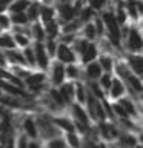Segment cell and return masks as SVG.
I'll return each mask as SVG.
<instances>
[{"label": "cell", "mask_w": 143, "mask_h": 148, "mask_svg": "<svg viewBox=\"0 0 143 148\" xmlns=\"http://www.w3.org/2000/svg\"><path fill=\"white\" fill-rule=\"evenodd\" d=\"M51 94H52V97H54V100H55V102H59V103H63V102H65V99H63V96L60 94V92H57V91H55V90H52V91H51Z\"/></svg>", "instance_id": "4dcf8cb0"}, {"label": "cell", "mask_w": 143, "mask_h": 148, "mask_svg": "<svg viewBox=\"0 0 143 148\" xmlns=\"http://www.w3.org/2000/svg\"><path fill=\"white\" fill-rule=\"evenodd\" d=\"M0 46H3V48H14V40H12V37L2 36V37H0Z\"/></svg>", "instance_id": "9a60e30c"}, {"label": "cell", "mask_w": 143, "mask_h": 148, "mask_svg": "<svg viewBox=\"0 0 143 148\" xmlns=\"http://www.w3.org/2000/svg\"><path fill=\"white\" fill-rule=\"evenodd\" d=\"M46 31H48L51 36H55V34H57V31H59V28H57V25H55L52 20H49L48 25H46Z\"/></svg>", "instance_id": "44dd1931"}, {"label": "cell", "mask_w": 143, "mask_h": 148, "mask_svg": "<svg viewBox=\"0 0 143 148\" xmlns=\"http://www.w3.org/2000/svg\"><path fill=\"white\" fill-rule=\"evenodd\" d=\"M0 100H2L3 103L9 105V106H18V102H17V100H14L12 97H0Z\"/></svg>", "instance_id": "603a6c76"}, {"label": "cell", "mask_w": 143, "mask_h": 148, "mask_svg": "<svg viewBox=\"0 0 143 148\" xmlns=\"http://www.w3.org/2000/svg\"><path fill=\"white\" fill-rule=\"evenodd\" d=\"M95 54H97V51H95L94 45L86 46V49L83 51V60H85V62H91V60L95 57Z\"/></svg>", "instance_id": "52a82bcc"}, {"label": "cell", "mask_w": 143, "mask_h": 148, "mask_svg": "<svg viewBox=\"0 0 143 148\" xmlns=\"http://www.w3.org/2000/svg\"><path fill=\"white\" fill-rule=\"evenodd\" d=\"M0 85H2L6 91H11L12 94H22V91L20 90H17V88H14L12 85H9V83H6V82H0Z\"/></svg>", "instance_id": "7402d4cb"}, {"label": "cell", "mask_w": 143, "mask_h": 148, "mask_svg": "<svg viewBox=\"0 0 143 148\" xmlns=\"http://www.w3.org/2000/svg\"><path fill=\"white\" fill-rule=\"evenodd\" d=\"M68 140H69V143H71L72 147H78V140H77V137H76V134H69L68 136Z\"/></svg>", "instance_id": "74e56055"}, {"label": "cell", "mask_w": 143, "mask_h": 148, "mask_svg": "<svg viewBox=\"0 0 143 148\" xmlns=\"http://www.w3.org/2000/svg\"><path fill=\"white\" fill-rule=\"evenodd\" d=\"M55 123L59 125V127H62L65 130H68V131H71L72 130V125L68 122V120H65V119H55Z\"/></svg>", "instance_id": "ffe728a7"}, {"label": "cell", "mask_w": 143, "mask_h": 148, "mask_svg": "<svg viewBox=\"0 0 143 148\" xmlns=\"http://www.w3.org/2000/svg\"><path fill=\"white\" fill-rule=\"evenodd\" d=\"M122 106L125 108V111H126V113H134V105L131 103V102L122 100Z\"/></svg>", "instance_id": "f1b7e54d"}, {"label": "cell", "mask_w": 143, "mask_h": 148, "mask_svg": "<svg viewBox=\"0 0 143 148\" xmlns=\"http://www.w3.org/2000/svg\"><path fill=\"white\" fill-rule=\"evenodd\" d=\"M49 148H65V143H63V140L57 139V140H52L49 143Z\"/></svg>", "instance_id": "1f68e13d"}, {"label": "cell", "mask_w": 143, "mask_h": 148, "mask_svg": "<svg viewBox=\"0 0 143 148\" xmlns=\"http://www.w3.org/2000/svg\"><path fill=\"white\" fill-rule=\"evenodd\" d=\"M8 148H12V142H11V140L8 142Z\"/></svg>", "instance_id": "816d5d0a"}, {"label": "cell", "mask_w": 143, "mask_h": 148, "mask_svg": "<svg viewBox=\"0 0 143 148\" xmlns=\"http://www.w3.org/2000/svg\"><path fill=\"white\" fill-rule=\"evenodd\" d=\"M129 82H131V85L136 88L137 91H142V83H140V80H138L137 77H132L131 76V77H129Z\"/></svg>", "instance_id": "484cf974"}, {"label": "cell", "mask_w": 143, "mask_h": 148, "mask_svg": "<svg viewBox=\"0 0 143 148\" xmlns=\"http://www.w3.org/2000/svg\"><path fill=\"white\" fill-rule=\"evenodd\" d=\"M114 110H115V111H117V113H118L120 116H123V117H125V116H126V111H125V108H123V106H118V105H114Z\"/></svg>", "instance_id": "60d3db41"}, {"label": "cell", "mask_w": 143, "mask_h": 148, "mask_svg": "<svg viewBox=\"0 0 143 148\" xmlns=\"http://www.w3.org/2000/svg\"><path fill=\"white\" fill-rule=\"evenodd\" d=\"M59 11H60V16H62V17L65 18V20H71V18L74 17L72 6H71V5H69L68 2H63L62 5H60Z\"/></svg>", "instance_id": "5b68a950"}, {"label": "cell", "mask_w": 143, "mask_h": 148, "mask_svg": "<svg viewBox=\"0 0 143 148\" xmlns=\"http://www.w3.org/2000/svg\"><path fill=\"white\" fill-rule=\"evenodd\" d=\"M100 73H101V68H100L99 63H91V65H88V74H89L91 77H99Z\"/></svg>", "instance_id": "7c38bea8"}, {"label": "cell", "mask_w": 143, "mask_h": 148, "mask_svg": "<svg viewBox=\"0 0 143 148\" xmlns=\"http://www.w3.org/2000/svg\"><path fill=\"white\" fill-rule=\"evenodd\" d=\"M28 6H29V0H14L9 5V11L12 14L14 12H25Z\"/></svg>", "instance_id": "3957f363"}, {"label": "cell", "mask_w": 143, "mask_h": 148, "mask_svg": "<svg viewBox=\"0 0 143 148\" xmlns=\"http://www.w3.org/2000/svg\"><path fill=\"white\" fill-rule=\"evenodd\" d=\"M65 71H63V66L62 65H55L54 66V82L55 83H62V80H63V74Z\"/></svg>", "instance_id": "30bf717a"}, {"label": "cell", "mask_w": 143, "mask_h": 148, "mask_svg": "<svg viewBox=\"0 0 143 148\" xmlns=\"http://www.w3.org/2000/svg\"><path fill=\"white\" fill-rule=\"evenodd\" d=\"M92 90H94V91H95V94H97V96H99V97L101 96V94H100V91H99V88H97V85H92Z\"/></svg>", "instance_id": "7dc6e473"}, {"label": "cell", "mask_w": 143, "mask_h": 148, "mask_svg": "<svg viewBox=\"0 0 143 148\" xmlns=\"http://www.w3.org/2000/svg\"><path fill=\"white\" fill-rule=\"evenodd\" d=\"M86 42H82V43H78V48H80V49H78V51H80V53H83V51H85L86 49Z\"/></svg>", "instance_id": "f6af8a7d"}, {"label": "cell", "mask_w": 143, "mask_h": 148, "mask_svg": "<svg viewBox=\"0 0 143 148\" xmlns=\"http://www.w3.org/2000/svg\"><path fill=\"white\" fill-rule=\"evenodd\" d=\"M48 49H49V53H51V54H54V51H55L54 42H48Z\"/></svg>", "instance_id": "7bdbcfd3"}, {"label": "cell", "mask_w": 143, "mask_h": 148, "mask_svg": "<svg viewBox=\"0 0 143 148\" xmlns=\"http://www.w3.org/2000/svg\"><path fill=\"white\" fill-rule=\"evenodd\" d=\"M129 48L132 51H137L142 48V37L136 29H131V32H129Z\"/></svg>", "instance_id": "7a4b0ae2"}, {"label": "cell", "mask_w": 143, "mask_h": 148, "mask_svg": "<svg viewBox=\"0 0 143 148\" xmlns=\"http://www.w3.org/2000/svg\"><path fill=\"white\" fill-rule=\"evenodd\" d=\"M95 26H97V31H99V32L103 31V25H101L100 20H95Z\"/></svg>", "instance_id": "ee69618b"}, {"label": "cell", "mask_w": 143, "mask_h": 148, "mask_svg": "<svg viewBox=\"0 0 143 148\" xmlns=\"http://www.w3.org/2000/svg\"><path fill=\"white\" fill-rule=\"evenodd\" d=\"M103 22L106 23L109 29V37H111V42L114 45H118L120 43V31H118V23L115 20L114 14L112 12H105L103 14Z\"/></svg>", "instance_id": "6da1fadb"}, {"label": "cell", "mask_w": 143, "mask_h": 148, "mask_svg": "<svg viewBox=\"0 0 143 148\" xmlns=\"http://www.w3.org/2000/svg\"><path fill=\"white\" fill-rule=\"evenodd\" d=\"M95 116H99V117H101V119L105 117V113H103V110H101V106H100V105H97V106H95Z\"/></svg>", "instance_id": "b9f144b4"}, {"label": "cell", "mask_w": 143, "mask_h": 148, "mask_svg": "<svg viewBox=\"0 0 143 148\" xmlns=\"http://www.w3.org/2000/svg\"><path fill=\"white\" fill-rule=\"evenodd\" d=\"M111 83H112V82H111V77L108 76V74L101 77V85H103L105 88H109V86H111Z\"/></svg>", "instance_id": "d6a6232c"}, {"label": "cell", "mask_w": 143, "mask_h": 148, "mask_svg": "<svg viewBox=\"0 0 143 148\" xmlns=\"http://www.w3.org/2000/svg\"><path fill=\"white\" fill-rule=\"evenodd\" d=\"M39 12L42 14V18H43L45 22L52 20V17H54V9L52 8H48V6H43Z\"/></svg>", "instance_id": "ba28073f"}, {"label": "cell", "mask_w": 143, "mask_h": 148, "mask_svg": "<svg viewBox=\"0 0 143 148\" xmlns=\"http://www.w3.org/2000/svg\"><path fill=\"white\" fill-rule=\"evenodd\" d=\"M60 94H63V99L71 100V99H72V96H74V86H72V85L63 86V88H62V92H60Z\"/></svg>", "instance_id": "4fadbf2b"}, {"label": "cell", "mask_w": 143, "mask_h": 148, "mask_svg": "<svg viewBox=\"0 0 143 148\" xmlns=\"http://www.w3.org/2000/svg\"><path fill=\"white\" fill-rule=\"evenodd\" d=\"M32 31H34V34H35L37 39H43L45 32H43V29H42V26H40V25H34V28H32Z\"/></svg>", "instance_id": "d4e9b609"}, {"label": "cell", "mask_w": 143, "mask_h": 148, "mask_svg": "<svg viewBox=\"0 0 143 148\" xmlns=\"http://www.w3.org/2000/svg\"><path fill=\"white\" fill-rule=\"evenodd\" d=\"M25 128H26V131H28L29 136H32V137L37 136V130H35V125H34L32 120H26V122H25Z\"/></svg>", "instance_id": "ac0fdd59"}, {"label": "cell", "mask_w": 143, "mask_h": 148, "mask_svg": "<svg viewBox=\"0 0 143 148\" xmlns=\"http://www.w3.org/2000/svg\"><path fill=\"white\" fill-rule=\"evenodd\" d=\"M9 57H11L12 60H16L17 63H25V59H23V56L18 54V53H9Z\"/></svg>", "instance_id": "4316f807"}, {"label": "cell", "mask_w": 143, "mask_h": 148, "mask_svg": "<svg viewBox=\"0 0 143 148\" xmlns=\"http://www.w3.org/2000/svg\"><path fill=\"white\" fill-rule=\"evenodd\" d=\"M43 79H45L43 74H34V76H29V77H28L26 82H28V85L34 86V85H40V83L43 82Z\"/></svg>", "instance_id": "8fae6325"}, {"label": "cell", "mask_w": 143, "mask_h": 148, "mask_svg": "<svg viewBox=\"0 0 143 148\" xmlns=\"http://www.w3.org/2000/svg\"><path fill=\"white\" fill-rule=\"evenodd\" d=\"M16 42H17L18 45H22V46H26V45H28V40H26L23 36H20V34L16 36Z\"/></svg>", "instance_id": "e575fe53"}, {"label": "cell", "mask_w": 143, "mask_h": 148, "mask_svg": "<svg viewBox=\"0 0 143 148\" xmlns=\"http://www.w3.org/2000/svg\"><path fill=\"white\" fill-rule=\"evenodd\" d=\"M25 54H26V59H28V62H29L31 65L34 63V54H32V51H31V49H26V51H25Z\"/></svg>", "instance_id": "ab89813d"}, {"label": "cell", "mask_w": 143, "mask_h": 148, "mask_svg": "<svg viewBox=\"0 0 143 148\" xmlns=\"http://www.w3.org/2000/svg\"><path fill=\"white\" fill-rule=\"evenodd\" d=\"M66 73H68L69 77H76V76H77V68L72 66V65H69L68 69H66Z\"/></svg>", "instance_id": "d590c367"}, {"label": "cell", "mask_w": 143, "mask_h": 148, "mask_svg": "<svg viewBox=\"0 0 143 148\" xmlns=\"http://www.w3.org/2000/svg\"><path fill=\"white\" fill-rule=\"evenodd\" d=\"M26 9H28V14H26L28 18H35L37 16H39V11H40L37 5H31V3H29V6H28Z\"/></svg>", "instance_id": "e0dca14e"}, {"label": "cell", "mask_w": 143, "mask_h": 148, "mask_svg": "<svg viewBox=\"0 0 143 148\" xmlns=\"http://www.w3.org/2000/svg\"><path fill=\"white\" fill-rule=\"evenodd\" d=\"M35 53H37V62H39V65L42 68H45L46 65H48V57H46V54H45V48L40 43L35 46Z\"/></svg>", "instance_id": "8992f818"}, {"label": "cell", "mask_w": 143, "mask_h": 148, "mask_svg": "<svg viewBox=\"0 0 143 148\" xmlns=\"http://www.w3.org/2000/svg\"><path fill=\"white\" fill-rule=\"evenodd\" d=\"M85 32H86V37H88V39H92V37L95 36V26H94V25H86Z\"/></svg>", "instance_id": "cb8c5ba5"}, {"label": "cell", "mask_w": 143, "mask_h": 148, "mask_svg": "<svg viewBox=\"0 0 143 148\" xmlns=\"http://www.w3.org/2000/svg\"><path fill=\"white\" fill-rule=\"evenodd\" d=\"M131 65L134 66V69H136L138 74H142V59L140 57H132L131 59Z\"/></svg>", "instance_id": "d6986e66"}, {"label": "cell", "mask_w": 143, "mask_h": 148, "mask_svg": "<svg viewBox=\"0 0 143 148\" xmlns=\"http://www.w3.org/2000/svg\"><path fill=\"white\" fill-rule=\"evenodd\" d=\"M59 59L62 62H74V54L66 45H60L59 46Z\"/></svg>", "instance_id": "277c9868"}, {"label": "cell", "mask_w": 143, "mask_h": 148, "mask_svg": "<svg viewBox=\"0 0 143 148\" xmlns=\"http://www.w3.org/2000/svg\"><path fill=\"white\" fill-rule=\"evenodd\" d=\"M77 99L80 100V102L85 100V92H83V88L80 85H77Z\"/></svg>", "instance_id": "8d00e7d4"}, {"label": "cell", "mask_w": 143, "mask_h": 148, "mask_svg": "<svg viewBox=\"0 0 143 148\" xmlns=\"http://www.w3.org/2000/svg\"><path fill=\"white\" fill-rule=\"evenodd\" d=\"M18 148H26V140H25V137L20 139V142H18Z\"/></svg>", "instance_id": "bcb514c9"}, {"label": "cell", "mask_w": 143, "mask_h": 148, "mask_svg": "<svg viewBox=\"0 0 143 148\" xmlns=\"http://www.w3.org/2000/svg\"><path fill=\"white\" fill-rule=\"evenodd\" d=\"M74 28H77V23H72L71 26H66V31H69V29H74Z\"/></svg>", "instance_id": "c3c4849f"}, {"label": "cell", "mask_w": 143, "mask_h": 148, "mask_svg": "<svg viewBox=\"0 0 143 148\" xmlns=\"http://www.w3.org/2000/svg\"><path fill=\"white\" fill-rule=\"evenodd\" d=\"M28 148H39V145H37V143H31V145L28 147Z\"/></svg>", "instance_id": "681fc988"}, {"label": "cell", "mask_w": 143, "mask_h": 148, "mask_svg": "<svg viewBox=\"0 0 143 148\" xmlns=\"http://www.w3.org/2000/svg\"><path fill=\"white\" fill-rule=\"evenodd\" d=\"M43 2H45V3H51L52 0H43Z\"/></svg>", "instance_id": "f5cc1de1"}, {"label": "cell", "mask_w": 143, "mask_h": 148, "mask_svg": "<svg viewBox=\"0 0 143 148\" xmlns=\"http://www.w3.org/2000/svg\"><path fill=\"white\" fill-rule=\"evenodd\" d=\"M12 20H14V23H26L28 16L25 12H14L12 14Z\"/></svg>", "instance_id": "2e32d148"}, {"label": "cell", "mask_w": 143, "mask_h": 148, "mask_svg": "<svg viewBox=\"0 0 143 148\" xmlns=\"http://www.w3.org/2000/svg\"><path fill=\"white\" fill-rule=\"evenodd\" d=\"M125 18H126V16H125V9L123 8H118L117 9V23H123L125 22Z\"/></svg>", "instance_id": "83f0119b"}, {"label": "cell", "mask_w": 143, "mask_h": 148, "mask_svg": "<svg viewBox=\"0 0 143 148\" xmlns=\"http://www.w3.org/2000/svg\"><path fill=\"white\" fill-rule=\"evenodd\" d=\"M101 66L106 68V69L109 71V69H111V59H108V57H101Z\"/></svg>", "instance_id": "f35d334b"}, {"label": "cell", "mask_w": 143, "mask_h": 148, "mask_svg": "<svg viewBox=\"0 0 143 148\" xmlns=\"http://www.w3.org/2000/svg\"><path fill=\"white\" fill-rule=\"evenodd\" d=\"M74 111H76V116L78 117V120H82L83 127H86V125H88V116L85 114V111H83L80 106H76V108H74Z\"/></svg>", "instance_id": "5bb4252c"}, {"label": "cell", "mask_w": 143, "mask_h": 148, "mask_svg": "<svg viewBox=\"0 0 143 148\" xmlns=\"http://www.w3.org/2000/svg\"><path fill=\"white\" fill-rule=\"evenodd\" d=\"M92 16V9L91 8H86V9H83V14H82V20H88Z\"/></svg>", "instance_id": "836d02e7"}, {"label": "cell", "mask_w": 143, "mask_h": 148, "mask_svg": "<svg viewBox=\"0 0 143 148\" xmlns=\"http://www.w3.org/2000/svg\"><path fill=\"white\" fill-rule=\"evenodd\" d=\"M0 26L2 28H8L9 26V17L5 14H0Z\"/></svg>", "instance_id": "f546056e"}, {"label": "cell", "mask_w": 143, "mask_h": 148, "mask_svg": "<svg viewBox=\"0 0 143 148\" xmlns=\"http://www.w3.org/2000/svg\"><path fill=\"white\" fill-rule=\"evenodd\" d=\"M109 88H111V94H112V97H118V96L123 92V86H122V83L117 82V80L111 83V86H109Z\"/></svg>", "instance_id": "9c48e42d"}, {"label": "cell", "mask_w": 143, "mask_h": 148, "mask_svg": "<svg viewBox=\"0 0 143 148\" xmlns=\"http://www.w3.org/2000/svg\"><path fill=\"white\" fill-rule=\"evenodd\" d=\"M5 63V60H3V57H2V54H0V65H3Z\"/></svg>", "instance_id": "f907efd6"}]
</instances>
